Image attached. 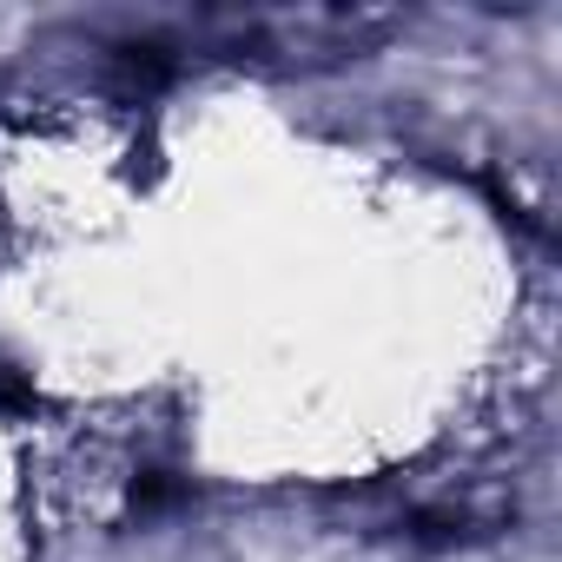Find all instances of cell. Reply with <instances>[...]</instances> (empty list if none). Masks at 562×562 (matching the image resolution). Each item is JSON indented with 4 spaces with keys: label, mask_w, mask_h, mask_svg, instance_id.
<instances>
[{
    "label": "cell",
    "mask_w": 562,
    "mask_h": 562,
    "mask_svg": "<svg viewBox=\"0 0 562 562\" xmlns=\"http://www.w3.org/2000/svg\"><path fill=\"white\" fill-rule=\"evenodd\" d=\"M34 411H41V391L14 364H0V417H34Z\"/></svg>",
    "instance_id": "1"
}]
</instances>
